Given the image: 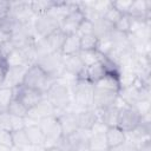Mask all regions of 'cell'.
<instances>
[{
	"mask_svg": "<svg viewBox=\"0 0 151 151\" xmlns=\"http://www.w3.org/2000/svg\"><path fill=\"white\" fill-rule=\"evenodd\" d=\"M12 140H13V147L21 150V151H27L32 149V145L25 133V130H18V131H12Z\"/></svg>",
	"mask_w": 151,
	"mask_h": 151,
	"instance_id": "26",
	"label": "cell"
},
{
	"mask_svg": "<svg viewBox=\"0 0 151 151\" xmlns=\"http://www.w3.org/2000/svg\"><path fill=\"white\" fill-rule=\"evenodd\" d=\"M98 44L99 40L93 33L80 37V51H97Z\"/></svg>",
	"mask_w": 151,
	"mask_h": 151,
	"instance_id": "30",
	"label": "cell"
},
{
	"mask_svg": "<svg viewBox=\"0 0 151 151\" xmlns=\"http://www.w3.org/2000/svg\"><path fill=\"white\" fill-rule=\"evenodd\" d=\"M0 145L1 146H7V147H13V140H12V131L8 130H0Z\"/></svg>",
	"mask_w": 151,
	"mask_h": 151,
	"instance_id": "36",
	"label": "cell"
},
{
	"mask_svg": "<svg viewBox=\"0 0 151 151\" xmlns=\"http://www.w3.org/2000/svg\"><path fill=\"white\" fill-rule=\"evenodd\" d=\"M109 151H138V147L131 139L126 138L125 142H123L120 145H118L116 147H112Z\"/></svg>",
	"mask_w": 151,
	"mask_h": 151,
	"instance_id": "35",
	"label": "cell"
},
{
	"mask_svg": "<svg viewBox=\"0 0 151 151\" xmlns=\"http://www.w3.org/2000/svg\"><path fill=\"white\" fill-rule=\"evenodd\" d=\"M57 79L50 77L47 73H45L37 64H32L27 67L24 79H22V85L35 88L45 94V92L50 88V86Z\"/></svg>",
	"mask_w": 151,
	"mask_h": 151,
	"instance_id": "2",
	"label": "cell"
},
{
	"mask_svg": "<svg viewBox=\"0 0 151 151\" xmlns=\"http://www.w3.org/2000/svg\"><path fill=\"white\" fill-rule=\"evenodd\" d=\"M79 52H80V37L77 33L67 34L60 50L61 55H73V54H78Z\"/></svg>",
	"mask_w": 151,
	"mask_h": 151,
	"instance_id": "21",
	"label": "cell"
},
{
	"mask_svg": "<svg viewBox=\"0 0 151 151\" xmlns=\"http://www.w3.org/2000/svg\"><path fill=\"white\" fill-rule=\"evenodd\" d=\"M24 130H25V133H26V136H27L32 146L44 149L45 138H44V134H42L38 123H27L25 125Z\"/></svg>",
	"mask_w": 151,
	"mask_h": 151,
	"instance_id": "17",
	"label": "cell"
},
{
	"mask_svg": "<svg viewBox=\"0 0 151 151\" xmlns=\"http://www.w3.org/2000/svg\"><path fill=\"white\" fill-rule=\"evenodd\" d=\"M54 1L51 0H38V1H29V6H31V11L34 14V17L37 15H42V14H47L51 8L53 7Z\"/></svg>",
	"mask_w": 151,
	"mask_h": 151,
	"instance_id": "27",
	"label": "cell"
},
{
	"mask_svg": "<svg viewBox=\"0 0 151 151\" xmlns=\"http://www.w3.org/2000/svg\"><path fill=\"white\" fill-rule=\"evenodd\" d=\"M127 15L133 20L150 21L151 15V1L149 0H137L132 1Z\"/></svg>",
	"mask_w": 151,
	"mask_h": 151,
	"instance_id": "12",
	"label": "cell"
},
{
	"mask_svg": "<svg viewBox=\"0 0 151 151\" xmlns=\"http://www.w3.org/2000/svg\"><path fill=\"white\" fill-rule=\"evenodd\" d=\"M88 151H109L105 132H91L88 139Z\"/></svg>",
	"mask_w": 151,
	"mask_h": 151,
	"instance_id": "24",
	"label": "cell"
},
{
	"mask_svg": "<svg viewBox=\"0 0 151 151\" xmlns=\"http://www.w3.org/2000/svg\"><path fill=\"white\" fill-rule=\"evenodd\" d=\"M140 119H142V114L137 111L134 106H129V105L123 104L119 107L117 126L122 129L125 133H127L134 130L139 125Z\"/></svg>",
	"mask_w": 151,
	"mask_h": 151,
	"instance_id": "6",
	"label": "cell"
},
{
	"mask_svg": "<svg viewBox=\"0 0 151 151\" xmlns=\"http://www.w3.org/2000/svg\"><path fill=\"white\" fill-rule=\"evenodd\" d=\"M33 28L38 38L46 39L48 35L60 28V22L57 18L47 13L42 15H37L35 19H33Z\"/></svg>",
	"mask_w": 151,
	"mask_h": 151,
	"instance_id": "7",
	"label": "cell"
},
{
	"mask_svg": "<svg viewBox=\"0 0 151 151\" xmlns=\"http://www.w3.org/2000/svg\"><path fill=\"white\" fill-rule=\"evenodd\" d=\"M92 33H93V22L85 19L83 21V24L80 25V27L78 28L77 34L79 37H83V35H87V34H92Z\"/></svg>",
	"mask_w": 151,
	"mask_h": 151,
	"instance_id": "38",
	"label": "cell"
},
{
	"mask_svg": "<svg viewBox=\"0 0 151 151\" xmlns=\"http://www.w3.org/2000/svg\"><path fill=\"white\" fill-rule=\"evenodd\" d=\"M14 98V88L8 86H1L0 87V107L5 109L8 106L11 100Z\"/></svg>",
	"mask_w": 151,
	"mask_h": 151,
	"instance_id": "33",
	"label": "cell"
},
{
	"mask_svg": "<svg viewBox=\"0 0 151 151\" xmlns=\"http://www.w3.org/2000/svg\"><path fill=\"white\" fill-rule=\"evenodd\" d=\"M28 66H9L6 73V78L4 81L2 86H8V87H17L21 85L25 72Z\"/></svg>",
	"mask_w": 151,
	"mask_h": 151,
	"instance_id": "16",
	"label": "cell"
},
{
	"mask_svg": "<svg viewBox=\"0 0 151 151\" xmlns=\"http://www.w3.org/2000/svg\"><path fill=\"white\" fill-rule=\"evenodd\" d=\"M38 125L44 134L45 142H44V149L57 146L59 140L63 137L61 127L59 124V120L55 116H48L45 118H41L38 122Z\"/></svg>",
	"mask_w": 151,
	"mask_h": 151,
	"instance_id": "5",
	"label": "cell"
},
{
	"mask_svg": "<svg viewBox=\"0 0 151 151\" xmlns=\"http://www.w3.org/2000/svg\"><path fill=\"white\" fill-rule=\"evenodd\" d=\"M123 14L122 13H119L114 7H113V5H112V1H111V5H110V7L105 11V13L103 14V19L105 20V21H107V22H110L111 25H114L117 21H118V19L122 17Z\"/></svg>",
	"mask_w": 151,
	"mask_h": 151,
	"instance_id": "34",
	"label": "cell"
},
{
	"mask_svg": "<svg viewBox=\"0 0 151 151\" xmlns=\"http://www.w3.org/2000/svg\"><path fill=\"white\" fill-rule=\"evenodd\" d=\"M45 73L54 79H59L65 74L64 59L60 52H51L38 57L35 63Z\"/></svg>",
	"mask_w": 151,
	"mask_h": 151,
	"instance_id": "4",
	"label": "cell"
},
{
	"mask_svg": "<svg viewBox=\"0 0 151 151\" xmlns=\"http://www.w3.org/2000/svg\"><path fill=\"white\" fill-rule=\"evenodd\" d=\"M72 100L80 109L93 107L94 84L87 79H76L72 86Z\"/></svg>",
	"mask_w": 151,
	"mask_h": 151,
	"instance_id": "3",
	"label": "cell"
},
{
	"mask_svg": "<svg viewBox=\"0 0 151 151\" xmlns=\"http://www.w3.org/2000/svg\"><path fill=\"white\" fill-rule=\"evenodd\" d=\"M120 105H112L110 107H106L104 110H99L98 112V119L106 126H117V119H118V112H119Z\"/></svg>",
	"mask_w": 151,
	"mask_h": 151,
	"instance_id": "19",
	"label": "cell"
},
{
	"mask_svg": "<svg viewBox=\"0 0 151 151\" xmlns=\"http://www.w3.org/2000/svg\"><path fill=\"white\" fill-rule=\"evenodd\" d=\"M118 100V92L100 88L94 86V96H93V109L97 111L104 110L112 105H116Z\"/></svg>",
	"mask_w": 151,
	"mask_h": 151,
	"instance_id": "9",
	"label": "cell"
},
{
	"mask_svg": "<svg viewBox=\"0 0 151 151\" xmlns=\"http://www.w3.org/2000/svg\"><path fill=\"white\" fill-rule=\"evenodd\" d=\"M101 55L98 51H80L79 52V57L83 60L85 67H88L91 65H93L94 63L100 61Z\"/></svg>",
	"mask_w": 151,
	"mask_h": 151,
	"instance_id": "31",
	"label": "cell"
},
{
	"mask_svg": "<svg viewBox=\"0 0 151 151\" xmlns=\"http://www.w3.org/2000/svg\"><path fill=\"white\" fill-rule=\"evenodd\" d=\"M131 4H132V0H120V1H112V5L113 7L122 14H127L129 13V9L131 7Z\"/></svg>",
	"mask_w": 151,
	"mask_h": 151,
	"instance_id": "37",
	"label": "cell"
},
{
	"mask_svg": "<svg viewBox=\"0 0 151 151\" xmlns=\"http://www.w3.org/2000/svg\"><path fill=\"white\" fill-rule=\"evenodd\" d=\"M140 86H143L138 79H136V81L130 85V86H125L122 87L118 92V97L119 99L123 101L124 105H129V106H134L138 101H139V91H140Z\"/></svg>",
	"mask_w": 151,
	"mask_h": 151,
	"instance_id": "14",
	"label": "cell"
},
{
	"mask_svg": "<svg viewBox=\"0 0 151 151\" xmlns=\"http://www.w3.org/2000/svg\"><path fill=\"white\" fill-rule=\"evenodd\" d=\"M63 59H64L65 74L71 76L77 79L85 71V65H84L83 60L80 59L79 53L73 54V55H63Z\"/></svg>",
	"mask_w": 151,
	"mask_h": 151,
	"instance_id": "13",
	"label": "cell"
},
{
	"mask_svg": "<svg viewBox=\"0 0 151 151\" xmlns=\"http://www.w3.org/2000/svg\"><path fill=\"white\" fill-rule=\"evenodd\" d=\"M44 151H61V149H59L58 146H51V147L44 149Z\"/></svg>",
	"mask_w": 151,
	"mask_h": 151,
	"instance_id": "41",
	"label": "cell"
},
{
	"mask_svg": "<svg viewBox=\"0 0 151 151\" xmlns=\"http://www.w3.org/2000/svg\"><path fill=\"white\" fill-rule=\"evenodd\" d=\"M66 34L61 31V28H58L55 32H53L51 35H48L45 41L47 44V47L50 50V52H60L61 46L65 41Z\"/></svg>",
	"mask_w": 151,
	"mask_h": 151,
	"instance_id": "25",
	"label": "cell"
},
{
	"mask_svg": "<svg viewBox=\"0 0 151 151\" xmlns=\"http://www.w3.org/2000/svg\"><path fill=\"white\" fill-rule=\"evenodd\" d=\"M11 13V1H0V21Z\"/></svg>",
	"mask_w": 151,
	"mask_h": 151,
	"instance_id": "40",
	"label": "cell"
},
{
	"mask_svg": "<svg viewBox=\"0 0 151 151\" xmlns=\"http://www.w3.org/2000/svg\"><path fill=\"white\" fill-rule=\"evenodd\" d=\"M76 114H77L78 126L80 130L91 131L96 125V123L98 122V112L93 107L79 110L76 112Z\"/></svg>",
	"mask_w": 151,
	"mask_h": 151,
	"instance_id": "15",
	"label": "cell"
},
{
	"mask_svg": "<svg viewBox=\"0 0 151 151\" xmlns=\"http://www.w3.org/2000/svg\"><path fill=\"white\" fill-rule=\"evenodd\" d=\"M0 151H12V147H7V146H1L0 145Z\"/></svg>",
	"mask_w": 151,
	"mask_h": 151,
	"instance_id": "42",
	"label": "cell"
},
{
	"mask_svg": "<svg viewBox=\"0 0 151 151\" xmlns=\"http://www.w3.org/2000/svg\"><path fill=\"white\" fill-rule=\"evenodd\" d=\"M45 98L53 105L55 111H66L72 101V91L67 83L57 79L45 92Z\"/></svg>",
	"mask_w": 151,
	"mask_h": 151,
	"instance_id": "1",
	"label": "cell"
},
{
	"mask_svg": "<svg viewBox=\"0 0 151 151\" xmlns=\"http://www.w3.org/2000/svg\"><path fill=\"white\" fill-rule=\"evenodd\" d=\"M85 20L84 13L81 12L79 5L76 7L73 11H71L61 21H60V28L61 31L67 35V34H74L77 33L78 28Z\"/></svg>",
	"mask_w": 151,
	"mask_h": 151,
	"instance_id": "10",
	"label": "cell"
},
{
	"mask_svg": "<svg viewBox=\"0 0 151 151\" xmlns=\"http://www.w3.org/2000/svg\"><path fill=\"white\" fill-rule=\"evenodd\" d=\"M131 24H132L131 18L127 14H123L118 19V21L113 25V28L117 32H120V33H124V34H129L130 29H131Z\"/></svg>",
	"mask_w": 151,
	"mask_h": 151,
	"instance_id": "32",
	"label": "cell"
},
{
	"mask_svg": "<svg viewBox=\"0 0 151 151\" xmlns=\"http://www.w3.org/2000/svg\"><path fill=\"white\" fill-rule=\"evenodd\" d=\"M6 111L11 114V116H15V117H21L25 118L28 113V109L25 107L19 100H17L15 98H13L11 100V103L8 104V106L6 107Z\"/></svg>",
	"mask_w": 151,
	"mask_h": 151,
	"instance_id": "29",
	"label": "cell"
},
{
	"mask_svg": "<svg viewBox=\"0 0 151 151\" xmlns=\"http://www.w3.org/2000/svg\"><path fill=\"white\" fill-rule=\"evenodd\" d=\"M105 138H106V143L110 150L112 147L120 145L123 142H125L126 133L118 126H110V127H106L105 130Z\"/></svg>",
	"mask_w": 151,
	"mask_h": 151,
	"instance_id": "20",
	"label": "cell"
},
{
	"mask_svg": "<svg viewBox=\"0 0 151 151\" xmlns=\"http://www.w3.org/2000/svg\"><path fill=\"white\" fill-rule=\"evenodd\" d=\"M7 65L9 66H29L32 65L26 53L20 48H14L6 58Z\"/></svg>",
	"mask_w": 151,
	"mask_h": 151,
	"instance_id": "23",
	"label": "cell"
},
{
	"mask_svg": "<svg viewBox=\"0 0 151 151\" xmlns=\"http://www.w3.org/2000/svg\"><path fill=\"white\" fill-rule=\"evenodd\" d=\"M61 151H74V150H72V149H63Z\"/></svg>",
	"mask_w": 151,
	"mask_h": 151,
	"instance_id": "43",
	"label": "cell"
},
{
	"mask_svg": "<svg viewBox=\"0 0 151 151\" xmlns=\"http://www.w3.org/2000/svg\"><path fill=\"white\" fill-rule=\"evenodd\" d=\"M94 86L96 87H100V88L116 91V92H119V90H120L119 79L116 78V77H111V76H105L103 79H100L98 83H96Z\"/></svg>",
	"mask_w": 151,
	"mask_h": 151,
	"instance_id": "28",
	"label": "cell"
},
{
	"mask_svg": "<svg viewBox=\"0 0 151 151\" xmlns=\"http://www.w3.org/2000/svg\"><path fill=\"white\" fill-rule=\"evenodd\" d=\"M59 114H55V117L59 120L63 137H68L72 133H74L77 130H79L78 122H77V114L73 111H59Z\"/></svg>",
	"mask_w": 151,
	"mask_h": 151,
	"instance_id": "11",
	"label": "cell"
},
{
	"mask_svg": "<svg viewBox=\"0 0 151 151\" xmlns=\"http://www.w3.org/2000/svg\"><path fill=\"white\" fill-rule=\"evenodd\" d=\"M105 76H106V73L103 67V64H101V61H98L88 67H85V71L83 72V74L77 79H87L92 84H96L100 79H103Z\"/></svg>",
	"mask_w": 151,
	"mask_h": 151,
	"instance_id": "18",
	"label": "cell"
},
{
	"mask_svg": "<svg viewBox=\"0 0 151 151\" xmlns=\"http://www.w3.org/2000/svg\"><path fill=\"white\" fill-rule=\"evenodd\" d=\"M26 125L25 118L21 117H15V116H11V131H18V130H22Z\"/></svg>",
	"mask_w": 151,
	"mask_h": 151,
	"instance_id": "39",
	"label": "cell"
},
{
	"mask_svg": "<svg viewBox=\"0 0 151 151\" xmlns=\"http://www.w3.org/2000/svg\"><path fill=\"white\" fill-rule=\"evenodd\" d=\"M44 97H45V94L42 92H40L35 88L27 87L22 84L14 87V98L17 100H19L28 110L33 109Z\"/></svg>",
	"mask_w": 151,
	"mask_h": 151,
	"instance_id": "8",
	"label": "cell"
},
{
	"mask_svg": "<svg viewBox=\"0 0 151 151\" xmlns=\"http://www.w3.org/2000/svg\"><path fill=\"white\" fill-rule=\"evenodd\" d=\"M113 31H114L113 25L105 21L103 18L97 20L96 22H93V34L97 37V39L99 41L111 39V35H112Z\"/></svg>",
	"mask_w": 151,
	"mask_h": 151,
	"instance_id": "22",
	"label": "cell"
}]
</instances>
